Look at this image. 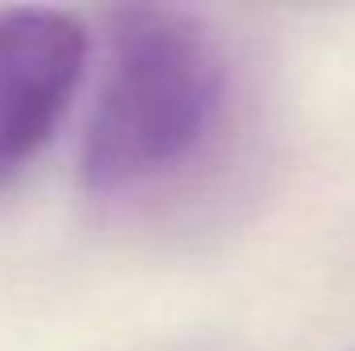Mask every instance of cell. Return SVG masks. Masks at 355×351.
Listing matches in <instances>:
<instances>
[{"label": "cell", "mask_w": 355, "mask_h": 351, "mask_svg": "<svg viewBox=\"0 0 355 351\" xmlns=\"http://www.w3.org/2000/svg\"><path fill=\"white\" fill-rule=\"evenodd\" d=\"M232 58L219 33L162 4L116 8L83 132V190L128 198L207 162L232 120Z\"/></svg>", "instance_id": "obj_1"}, {"label": "cell", "mask_w": 355, "mask_h": 351, "mask_svg": "<svg viewBox=\"0 0 355 351\" xmlns=\"http://www.w3.org/2000/svg\"><path fill=\"white\" fill-rule=\"evenodd\" d=\"M91 54L87 25L62 8H0V186L58 132Z\"/></svg>", "instance_id": "obj_2"}]
</instances>
